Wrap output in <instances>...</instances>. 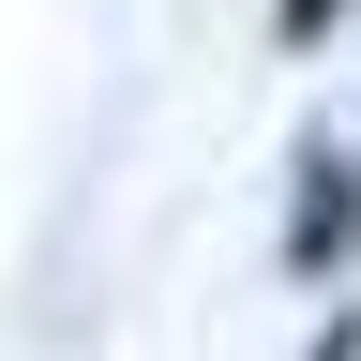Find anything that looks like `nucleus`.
Wrapping results in <instances>:
<instances>
[{
    "mask_svg": "<svg viewBox=\"0 0 361 361\" xmlns=\"http://www.w3.org/2000/svg\"><path fill=\"white\" fill-rule=\"evenodd\" d=\"M331 16H346V0H271V45L301 61V45H331Z\"/></svg>",
    "mask_w": 361,
    "mask_h": 361,
    "instance_id": "2",
    "label": "nucleus"
},
{
    "mask_svg": "<svg viewBox=\"0 0 361 361\" xmlns=\"http://www.w3.org/2000/svg\"><path fill=\"white\" fill-rule=\"evenodd\" d=\"M346 256H361V166L316 151V166H301V211H286V271L316 286V271H346Z\"/></svg>",
    "mask_w": 361,
    "mask_h": 361,
    "instance_id": "1",
    "label": "nucleus"
}]
</instances>
